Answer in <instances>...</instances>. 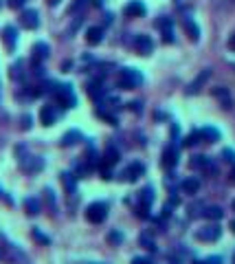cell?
Here are the masks:
<instances>
[{"label": "cell", "instance_id": "obj_43", "mask_svg": "<svg viewBox=\"0 0 235 264\" xmlns=\"http://www.w3.org/2000/svg\"><path fill=\"white\" fill-rule=\"evenodd\" d=\"M182 2H185V0H178V4H182Z\"/></svg>", "mask_w": 235, "mask_h": 264}, {"label": "cell", "instance_id": "obj_7", "mask_svg": "<svg viewBox=\"0 0 235 264\" xmlns=\"http://www.w3.org/2000/svg\"><path fill=\"white\" fill-rule=\"evenodd\" d=\"M20 24H22L24 29H38L40 27V16L35 9H24L22 13H20Z\"/></svg>", "mask_w": 235, "mask_h": 264}, {"label": "cell", "instance_id": "obj_18", "mask_svg": "<svg viewBox=\"0 0 235 264\" xmlns=\"http://www.w3.org/2000/svg\"><path fill=\"white\" fill-rule=\"evenodd\" d=\"M180 190L185 192V194H198V190H200V181L193 179V176H189V179H185L180 183Z\"/></svg>", "mask_w": 235, "mask_h": 264}, {"label": "cell", "instance_id": "obj_5", "mask_svg": "<svg viewBox=\"0 0 235 264\" xmlns=\"http://www.w3.org/2000/svg\"><path fill=\"white\" fill-rule=\"evenodd\" d=\"M156 27L161 29V38H163V42H165V44H174V40H176V38H174V20L165 16V18L158 20Z\"/></svg>", "mask_w": 235, "mask_h": 264}, {"label": "cell", "instance_id": "obj_4", "mask_svg": "<svg viewBox=\"0 0 235 264\" xmlns=\"http://www.w3.org/2000/svg\"><path fill=\"white\" fill-rule=\"evenodd\" d=\"M220 236H222V229H220V225H207V227H200V229L196 231V238L200 242H216L220 240Z\"/></svg>", "mask_w": 235, "mask_h": 264}, {"label": "cell", "instance_id": "obj_41", "mask_svg": "<svg viewBox=\"0 0 235 264\" xmlns=\"http://www.w3.org/2000/svg\"><path fill=\"white\" fill-rule=\"evenodd\" d=\"M231 229H233V233H235V220L231 222Z\"/></svg>", "mask_w": 235, "mask_h": 264}, {"label": "cell", "instance_id": "obj_39", "mask_svg": "<svg viewBox=\"0 0 235 264\" xmlns=\"http://www.w3.org/2000/svg\"><path fill=\"white\" fill-rule=\"evenodd\" d=\"M59 2H62V0H49V4H51V7H55V4H59Z\"/></svg>", "mask_w": 235, "mask_h": 264}, {"label": "cell", "instance_id": "obj_13", "mask_svg": "<svg viewBox=\"0 0 235 264\" xmlns=\"http://www.w3.org/2000/svg\"><path fill=\"white\" fill-rule=\"evenodd\" d=\"M20 165H22L24 172H29V174H33V172H40L44 167V161L40 159V156H24V159H20Z\"/></svg>", "mask_w": 235, "mask_h": 264}, {"label": "cell", "instance_id": "obj_37", "mask_svg": "<svg viewBox=\"0 0 235 264\" xmlns=\"http://www.w3.org/2000/svg\"><path fill=\"white\" fill-rule=\"evenodd\" d=\"M22 128H24V130H29V128H31V117H27V115L22 117Z\"/></svg>", "mask_w": 235, "mask_h": 264}, {"label": "cell", "instance_id": "obj_1", "mask_svg": "<svg viewBox=\"0 0 235 264\" xmlns=\"http://www.w3.org/2000/svg\"><path fill=\"white\" fill-rule=\"evenodd\" d=\"M53 95H55V101H58L62 108H75V106H77V97H75V90L70 84H58Z\"/></svg>", "mask_w": 235, "mask_h": 264}, {"label": "cell", "instance_id": "obj_2", "mask_svg": "<svg viewBox=\"0 0 235 264\" xmlns=\"http://www.w3.org/2000/svg\"><path fill=\"white\" fill-rule=\"evenodd\" d=\"M86 218H88V222H93V225H101V222L108 218V205L106 202H90L88 207H86Z\"/></svg>", "mask_w": 235, "mask_h": 264}, {"label": "cell", "instance_id": "obj_15", "mask_svg": "<svg viewBox=\"0 0 235 264\" xmlns=\"http://www.w3.org/2000/svg\"><path fill=\"white\" fill-rule=\"evenodd\" d=\"M40 121H42L44 126H53L55 121H58V110H55L53 106H42V110H40Z\"/></svg>", "mask_w": 235, "mask_h": 264}, {"label": "cell", "instance_id": "obj_27", "mask_svg": "<svg viewBox=\"0 0 235 264\" xmlns=\"http://www.w3.org/2000/svg\"><path fill=\"white\" fill-rule=\"evenodd\" d=\"M108 242H110V245H117V247H119L121 245V242H123V233H121V231H110L108 233Z\"/></svg>", "mask_w": 235, "mask_h": 264}, {"label": "cell", "instance_id": "obj_35", "mask_svg": "<svg viewBox=\"0 0 235 264\" xmlns=\"http://www.w3.org/2000/svg\"><path fill=\"white\" fill-rule=\"evenodd\" d=\"M132 264H152V260L145 256H136V258H132Z\"/></svg>", "mask_w": 235, "mask_h": 264}, {"label": "cell", "instance_id": "obj_26", "mask_svg": "<svg viewBox=\"0 0 235 264\" xmlns=\"http://www.w3.org/2000/svg\"><path fill=\"white\" fill-rule=\"evenodd\" d=\"M24 209H27L29 216H38L40 214V200L38 198H27V200H24Z\"/></svg>", "mask_w": 235, "mask_h": 264}, {"label": "cell", "instance_id": "obj_19", "mask_svg": "<svg viewBox=\"0 0 235 264\" xmlns=\"http://www.w3.org/2000/svg\"><path fill=\"white\" fill-rule=\"evenodd\" d=\"M7 258H9V260H11L13 264H29L27 256H24V253L20 251L18 247H13V245H9V253H7Z\"/></svg>", "mask_w": 235, "mask_h": 264}, {"label": "cell", "instance_id": "obj_29", "mask_svg": "<svg viewBox=\"0 0 235 264\" xmlns=\"http://www.w3.org/2000/svg\"><path fill=\"white\" fill-rule=\"evenodd\" d=\"M200 132H198V130H193L191 132V134H189L187 136V141H185V145H196V143H200Z\"/></svg>", "mask_w": 235, "mask_h": 264}, {"label": "cell", "instance_id": "obj_46", "mask_svg": "<svg viewBox=\"0 0 235 264\" xmlns=\"http://www.w3.org/2000/svg\"><path fill=\"white\" fill-rule=\"evenodd\" d=\"M0 258H2V253H0Z\"/></svg>", "mask_w": 235, "mask_h": 264}, {"label": "cell", "instance_id": "obj_21", "mask_svg": "<svg viewBox=\"0 0 235 264\" xmlns=\"http://www.w3.org/2000/svg\"><path fill=\"white\" fill-rule=\"evenodd\" d=\"M182 24H185V31L189 35V40H193V42H196V40L200 38V29H198V24L193 22L191 18H185V20H182Z\"/></svg>", "mask_w": 235, "mask_h": 264}, {"label": "cell", "instance_id": "obj_32", "mask_svg": "<svg viewBox=\"0 0 235 264\" xmlns=\"http://www.w3.org/2000/svg\"><path fill=\"white\" fill-rule=\"evenodd\" d=\"M44 194H47L49 209H51V211H53V214H55V196H53V192H51V190H47V192H44Z\"/></svg>", "mask_w": 235, "mask_h": 264}, {"label": "cell", "instance_id": "obj_40", "mask_svg": "<svg viewBox=\"0 0 235 264\" xmlns=\"http://www.w3.org/2000/svg\"><path fill=\"white\" fill-rule=\"evenodd\" d=\"M231 181H233V183H235V170H233V172H231Z\"/></svg>", "mask_w": 235, "mask_h": 264}, {"label": "cell", "instance_id": "obj_14", "mask_svg": "<svg viewBox=\"0 0 235 264\" xmlns=\"http://www.w3.org/2000/svg\"><path fill=\"white\" fill-rule=\"evenodd\" d=\"M101 159H104V161H101L104 165H110V167H112V165H117V163H119L121 152H119V148H117V145H108Z\"/></svg>", "mask_w": 235, "mask_h": 264}, {"label": "cell", "instance_id": "obj_47", "mask_svg": "<svg viewBox=\"0 0 235 264\" xmlns=\"http://www.w3.org/2000/svg\"><path fill=\"white\" fill-rule=\"evenodd\" d=\"M97 264H101V262H97Z\"/></svg>", "mask_w": 235, "mask_h": 264}, {"label": "cell", "instance_id": "obj_38", "mask_svg": "<svg viewBox=\"0 0 235 264\" xmlns=\"http://www.w3.org/2000/svg\"><path fill=\"white\" fill-rule=\"evenodd\" d=\"M229 49H231V51H235V33H231V35H229Z\"/></svg>", "mask_w": 235, "mask_h": 264}, {"label": "cell", "instance_id": "obj_36", "mask_svg": "<svg viewBox=\"0 0 235 264\" xmlns=\"http://www.w3.org/2000/svg\"><path fill=\"white\" fill-rule=\"evenodd\" d=\"M7 2H9V7H11V9H22L27 0H7Z\"/></svg>", "mask_w": 235, "mask_h": 264}, {"label": "cell", "instance_id": "obj_28", "mask_svg": "<svg viewBox=\"0 0 235 264\" xmlns=\"http://www.w3.org/2000/svg\"><path fill=\"white\" fill-rule=\"evenodd\" d=\"M62 183L66 185V190L73 194V192H75V179H73V174H68V172H66V174H62Z\"/></svg>", "mask_w": 235, "mask_h": 264}, {"label": "cell", "instance_id": "obj_34", "mask_svg": "<svg viewBox=\"0 0 235 264\" xmlns=\"http://www.w3.org/2000/svg\"><path fill=\"white\" fill-rule=\"evenodd\" d=\"M222 156L229 161V163H233V165H235V152H233V150H229V148H227V150L222 152Z\"/></svg>", "mask_w": 235, "mask_h": 264}, {"label": "cell", "instance_id": "obj_9", "mask_svg": "<svg viewBox=\"0 0 235 264\" xmlns=\"http://www.w3.org/2000/svg\"><path fill=\"white\" fill-rule=\"evenodd\" d=\"M134 49H136V53H141V55H150L152 51H154V40H152L150 35H136Z\"/></svg>", "mask_w": 235, "mask_h": 264}, {"label": "cell", "instance_id": "obj_11", "mask_svg": "<svg viewBox=\"0 0 235 264\" xmlns=\"http://www.w3.org/2000/svg\"><path fill=\"white\" fill-rule=\"evenodd\" d=\"M213 97L220 101V106H222L224 110H231L233 108V97H231V93H229V88H224V86L213 88Z\"/></svg>", "mask_w": 235, "mask_h": 264}, {"label": "cell", "instance_id": "obj_8", "mask_svg": "<svg viewBox=\"0 0 235 264\" xmlns=\"http://www.w3.org/2000/svg\"><path fill=\"white\" fill-rule=\"evenodd\" d=\"M178 159H180V150H178L176 145H170V148H165V152H163L161 165L167 167V170H172V167H176Z\"/></svg>", "mask_w": 235, "mask_h": 264}, {"label": "cell", "instance_id": "obj_42", "mask_svg": "<svg viewBox=\"0 0 235 264\" xmlns=\"http://www.w3.org/2000/svg\"><path fill=\"white\" fill-rule=\"evenodd\" d=\"M231 207H233V211H235V198H233V202H231Z\"/></svg>", "mask_w": 235, "mask_h": 264}, {"label": "cell", "instance_id": "obj_25", "mask_svg": "<svg viewBox=\"0 0 235 264\" xmlns=\"http://www.w3.org/2000/svg\"><path fill=\"white\" fill-rule=\"evenodd\" d=\"M88 95H90V97H93V99H97V101H101V99H104V86H101L99 82H90L88 84Z\"/></svg>", "mask_w": 235, "mask_h": 264}, {"label": "cell", "instance_id": "obj_10", "mask_svg": "<svg viewBox=\"0 0 235 264\" xmlns=\"http://www.w3.org/2000/svg\"><path fill=\"white\" fill-rule=\"evenodd\" d=\"M209 77H211V68L200 70V75H198V77L187 86V95H196V93H200V88H202L204 84H207V79H209Z\"/></svg>", "mask_w": 235, "mask_h": 264}, {"label": "cell", "instance_id": "obj_45", "mask_svg": "<svg viewBox=\"0 0 235 264\" xmlns=\"http://www.w3.org/2000/svg\"><path fill=\"white\" fill-rule=\"evenodd\" d=\"M0 7H2V0H0Z\"/></svg>", "mask_w": 235, "mask_h": 264}, {"label": "cell", "instance_id": "obj_44", "mask_svg": "<svg viewBox=\"0 0 235 264\" xmlns=\"http://www.w3.org/2000/svg\"><path fill=\"white\" fill-rule=\"evenodd\" d=\"M233 264H235V251H233Z\"/></svg>", "mask_w": 235, "mask_h": 264}, {"label": "cell", "instance_id": "obj_16", "mask_svg": "<svg viewBox=\"0 0 235 264\" xmlns=\"http://www.w3.org/2000/svg\"><path fill=\"white\" fill-rule=\"evenodd\" d=\"M2 38H4V44H7V49L13 51V49H16V42H18V29L11 27V24H9V27H4Z\"/></svg>", "mask_w": 235, "mask_h": 264}, {"label": "cell", "instance_id": "obj_17", "mask_svg": "<svg viewBox=\"0 0 235 264\" xmlns=\"http://www.w3.org/2000/svg\"><path fill=\"white\" fill-rule=\"evenodd\" d=\"M49 44L47 42H38L33 47V64H40L42 60H47L49 58Z\"/></svg>", "mask_w": 235, "mask_h": 264}, {"label": "cell", "instance_id": "obj_30", "mask_svg": "<svg viewBox=\"0 0 235 264\" xmlns=\"http://www.w3.org/2000/svg\"><path fill=\"white\" fill-rule=\"evenodd\" d=\"M141 245L143 247H147V249H150V251H154V240H152V236H147V233H143V236H141Z\"/></svg>", "mask_w": 235, "mask_h": 264}, {"label": "cell", "instance_id": "obj_33", "mask_svg": "<svg viewBox=\"0 0 235 264\" xmlns=\"http://www.w3.org/2000/svg\"><path fill=\"white\" fill-rule=\"evenodd\" d=\"M202 264H222V258L220 256H209V258H204V260H200Z\"/></svg>", "mask_w": 235, "mask_h": 264}, {"label": "cell", "instance_id": "obj_23", "mask_svg": "<svg viewBox=\"0 0 235 264\" xmlns=\"http://www.w3.org/2000/svg\"><path fill=\"white\" fill-rule=\"evenodd\" d=\"M198 132H200V139L207 141V143H213V141L220 139V130L218 128H211V126H209V128H200Z\"/></svg>", "mask_w": 235, "mask_h": 264}, {"label": "cell", "instance_id": "obj_22", "mask_svg": "<svg viewBox=\"0 0 235 264\" xmlns=\"http://www.w3.org/2000/svg\"><path fill=\"white\" fill-rule=\"evenodd\" d=\"M79 141H81V132L79 130H68L62 136V145H64V148H70V145L79 143Z\"/></svg>", "mask_w": 235, "mask_h": 264}, {"label": "cell", "instance_id": "obj_6", "mask_svg": "<svg viewBox=\"0 0 235 264\" xmlns=\"http://www.w3.org/2000/svg\"><path fill=\"white\" fill-rule=\"evenodd\" d=\"M143 174H145V165L139 163V161H134V163H130L125 167L121 176H123V181H127V183H134V181H139Z\"/></svg>", "mask_w": 235, "mask_h": 264}, {"label": "cell", "instance_id": "obj_31", "mask_svg": "<svg viewBox=\"0 0 235 264\" xmlns=\"http://www.w3.org/2000/svg\"><path fill=\"white\" fill-rule=\"evenodd\" d=\"M33 238H35V240H38V242H42V245H49V236H44V233L42 231H40L38 229V227H35V229H33Z\"/></svg>", "mask_w": 235, "mask_h": 264}, {"label": "cell", "instance_id": "obj_24", "mask_svg": "<svg viewBox=\"0 0 235 264\" xmlns=\"http://www.w3.org/2000/svg\"><path fill=\"white\" fill-rule=\"evenodd\" d=\"M202 216H204V218H209V220H220V218L224 216V211H222V207L211 205V207H204Z\"/></svg>", "mask_w": 235, "mask_h": 264}, {"label": "cell", "instance_id": "obj_20", "mask_svg": "<svg viewBox=\"0 0 235 264\" xmlns=\"http://www.w3.org/2000/svg\"><path fill=\"white\" fill-rule=\"evenodd\" d=\"M86 40H88V44H99L101 40H104V29L101 27H90L88 31H86Z\"/></svg>", "mask_w": 235, "mask_h": 264}, {"label": "cell", "instance_id": "obj_12", "mask_svg": "<svg viewBox=\"0 0 235 264\" xmlns=\"http://www.w3.org/2000/svg\"><path fill=\"white\" fill-rule=\"evenodd\" d=\"M145 4L141 2V0H130V2L123 7V13L127 18H141V16H145Z\"/></svg>", "mask_w": 235, "mask_h": 264}, {"label": "cell", "instance_id": "obj_3", "mask_svg": "<svg viewBox=\"0 0 235 264\" xmlns=\"http://www.w3.org/2000/svg\"><path fill=\"white\" fill-rule=\"evenodd\" d=\"M143 84V75L136 68H123L119 75V88H139Z\"/></svg>", "mask_w": 235, "mask_h": 264}]
</instances>
